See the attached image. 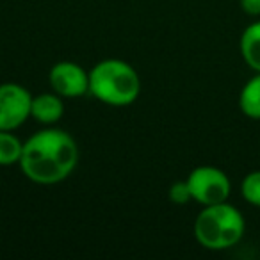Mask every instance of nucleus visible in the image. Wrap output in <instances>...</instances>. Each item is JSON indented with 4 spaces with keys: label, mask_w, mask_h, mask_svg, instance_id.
<instances>
[{
    "label": "nucleus",
    "mask_w": 260,
    "mask_h": 260,
    "mask_svg": "<svg viewBox=\"0 0 260 260\" xmlns=\"http://www.w3.org/2000/svg\"><path fill=\"white\" fill-rule=\"evenodd\" d=\"M79 162V148L68 132L45 128L23 143L20 170L34 184L52 185L66 180Z\"/></svg>",
    "instance_id": "1"
},
{
    "label": "nucleus",
    "mask_w": 260,
    "mask_h": 260,
    "mask_svg": "<svg viewBox=\"0 0 260 260\" xmlns=\"http://www.w3.org/2000/svg\"><path fill=\"white\" fill-rule=\"evenodd\" d=\"M170 200L175 205H185L192 200L191 196V189H189L187 182H175L170 187Z\"/></svg>",
    "instance_id": "12"
},
{
    "label": "nucleus",
    "mask_w": 260,
    "mask_h": 260,
    "mask_svg": "<svg viewBox=\"0 0 260 260\" xmlns=\"http://www.w3.org/2000/svg\"><path fill=\"white\" fill-rule=\"evenodd\" d=\"M241 55L244 62L253 70L260 73V20L253 22L242 30L241 41H239Z\"/></svg>",
    "instance_id": "8"
},
{
    "label": "nucleus",
    "mask_w": 260,
    "mask_h": 260,
    "mask_svg": "<svg viewBox=\"0 0 260 260\" xmlns=\"http://www.w3.org/2000/svg\"><path fill=\"white\" fill-rule=\"evenodd\" d=\"M89 93L112 107L134 104L141 93V79L128 62L104 59L89 72Z\"/></svg>",
    "instance_id": "2"
},
{
    "label": "nucleus",
    "mask_w": 260,
    "mask_h": 260,
    "mask_svg": "<svg viewBox=\"0 0 260 260\" xmlns=\"http://www.w3.org/2000/svg\"><path fill=\"white\" fill-rule=\"evenodd\" d=\"M23 143L11 130H0V166H13L20 162Z\"/></svg>",
    "instance_id": "10"
},
{
    "label": "nucleus",
    "mask_w": 260,
    "mask_h": 260,
    "mask_svg": "<svg viewBox=\"0 0 260 260\" xmlns=\"http://www.w3.org/2000/svg\"><path fill=\"white\" fill-rule=\"evenodd\" d=\"M241 9L249 16H260V0H241Z\"/></svg>",
    "instance_id": "13"
},
{
    "label": "nucleus",
    "mask_w": 260,
    "mask_h": 260,
    "mask_svg": "<svg viewBox=\"0 0 260 260\" xmlns=\"http://www.w3.org/2000/svg\"><path fill=\"white\" fill-rule=\"evenodd\" d=\"M239 107L249 119H260V73L253 75L242 86L239 94Z\"/></svg>",
    "instance_id": "9"
},
{
    "label": "nucleus",
    "mask_w": 260,
    "mask_h": 260,
    "mask_svg": "<svg viewBox=\"0 0 260 260\" xmlns=\"http://www.w3.org/2000/svg\"><path fill=\"white\" fill-rule=\"evenodd\" d=\"M32 94L20 84H0V130H15L30 116Z\"/></svg>",
    "instance_id": "5"
},
{
    "label": "nucleus",
    "mask_w": 260,
    "mask_h": 260,
    "mask_svg": "<svg viewBox=\"0 0 260 260\" xmlns=\"http://www.w3.org/2000/svg\"><path fill=\"white\" fill-rule=\"evenodd\" d=\"M64 114V104L57 93H43L32 96V105H30V116L38 123L43 125H54Z\"/></svg>",
    "instance_id": "7"
},
{
    "label": "nucleus",
    "mask_w": 260,
    "mask_h": 260,
    "mask_svg": "<svg viewBox=\"0 0 260 260\" xmlns=\"http://www.w3.org/2000/svg\"><path fill=\"white\" fill-rule=\"evenodd\" d=\"M187 185L191 189V196L200 205H214L228 200L232 191V184L228 175L223 170L214 166H198L189 173Z\"/></svg>",
    "instance_id": "4"
},
{
    "label": "nucleus",
    "mask_w": 260,
    "mask_h": 260,
    "mask_svg": "<svg viewBox=\"0 0 260 260\" xmlns=\"http://www.w3.org/2000/svg\"><path fill=\"white\" fill-rule=\"evenodd\" d=\"M241 194L249 205L260 207V170L246 175L241 184Z\"/></svg>",
    "instance_id": "11"
},
{
    "label": "nucleus",
    "mask_w": 260,
    "mask_h": 260,
    "mask_svg": "<svg viewBox=\"0 0 260 260\" xmlns=\"http://www.w3.org/2000/svg\"><path fill=\"white\" fill-rule=\"evenodd\" d=\"M50 86L54 93L64 98H79L89 93V73L72 61H61L52 66Z\"/></svg>",
    "instance_id": "6"
},
{
    "label": "nucleus",
    "mask_w": 260,
    "mask_h": 260,
    "mask_svg": "<svg viewBox=\"0 0 260 260\" xmlns=\"http://www.w3.org/2000/svg\"><path fill=\"white\" fill-rule=\"evenodd\" d=\"M246 232L244 216L230 203L205 205L194 221V237L205 249L223 251L235 246Z\"/></svg>",
    "instance_id": "3"
}]
</instances>
